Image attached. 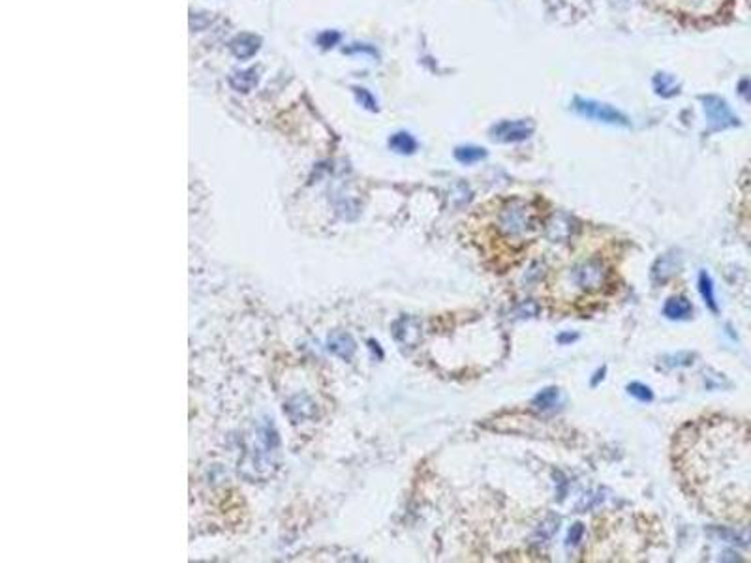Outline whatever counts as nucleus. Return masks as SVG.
<instances>
[{"mask_svg": "<svg viewBox=\"0 0 751 563\" xmlns=\"http://www.w3.org/2000/svg\"><path fill=\"white\" fill-rule=\"evenodd\" d=\"M259 44H261V40H259L258 36H254V34H240V36H237V38L231 42V51H233L239 58H248L252 57L254 53L259 49Z\"/></svg>", "mask_w": 751, "mask_h": 563, "instance_id": "nucleus-9", "label": "nucleus"}, {"mask_svg": "<svg viewBox=\"0 0 751 563\" xmlns=\"http://www.w3.org/2000/svg\"><path fill=\"white\" fill-rule=\"evenodd\" d=\"M740 89H748V90H740V92H742V94H744L745 98H748V100H751V79H748V81L742 83V87H740Z\"/></svg>", "mask_w": 751, "mask_h": 563, "instance_id": "nucleus-24", "label": "nucleus"}, {"mask_svg": "<svg viewBox=\"0 0 751 563\" xmlns=\"http://www.w3.org/2000/svg\"><path fill=\"white\" fill-rule=\"evenodd\" d=\"M329 349L333 353L344 357V359H349L355 351V344L347 335H336L329 340Z\"/></svg>", "mask_w": 751, "mask_h": 563, "instance_id": "nucleus-13", "label": "nucleus"}, {"mask_svg": "<svg viewBox=\"0 0 751 563\" xmlns=\"http://www.w3.org/2000/svg\"><path fill=\"white\" fill-rule=\"evenodd\" d=\"M582 533H584V526H582V524H575L573 528H571V532H569V535H568V544H569V546H571V544H579V543H581Z\"/></svg>", "mask_w": 751, "mask_h": 563, "instance_id": "nucleus-21", "label": "nucleus"}, {"mask_svg": "<svg viewBox=\"0 0 751 563\" xmlns=\"http://www.w3.org/2000/svg\"><path fill=\"white\" fill-rule=\"evenodd\" d=\"M556 526H558V519H556V516H550V520H545L543 524L537 528V539H539V541H547V539L556 532Z\"/></svg>", "mask_w": 751, "mask_h": 563, "instance_id": "nucleus-19", "label": "nucleus"}, {"mask_svg": "<svg viewBox=\"0 0 751 563\" xmlns=\"http://www.w3.org/2000/svg\"><path fill=\"white\" fill-rule=\"evenodd\" d=\"M738 212L748 228H751V165L742 173L738 183Z\"/></svg>", "mask_w": 751, "mask_h": 563, "instance_id": "nucleus-8", "label": "nucleus"}, {"mask_svg": "<svg viewBox=\"0 0 751 563\" xmlns=\"http://www.w3.org/2000/svg\"><path fill=\"white\" fill-rule=\"evenodd\" d=\"M317 42H320L322 47H333L338 42V34L336 32H323L322 36L317 38Z\"/></svg>", "mask_w": 751, "mask_h": 563, "instance_id": "nucleus-22", "label": "nucleus"}, {"mask_svg": "<svg viewBox=\"0 0 751 563\" xmlns=\"http://www.w3.org/2000/svg\"><path fill=\"white\" fill-rule=\"evenodd\" d=\"M357 96H359V100H363V101H365V103H366V108H374V101H372V98H370V96L366 94V90H363V89H361V90H359V89H357Z\"/></svg>", "mask_w": 751, "mask_h": 563, "instance_id": "nucleus-23", "label": "nucleus"}, {"mask_svg": "<svg viewBox=\"0 0 751 563\" xmlns=\"http://www.w3.org/2000/svg\"><path fill=\"white\" fill-rule=\"evenodd\" d=\"M676 271H678V263L672 260V255H663L656 261V265L652 269V276H654L657 284H661V282H667Z\"/></svg>", "mask_w": 751, "mask_h": 563, "instance_id": "nucleus-11", "label": "nucleus"}, {"mask_svg": "<svg viewBox=\"0 0 751 563\" xmlns=\"http://www.w3.org/2000/svg\"><path fill=\"white\" fill-rule=\"evenodd\" d=\"M663 314L669 319H684L691 314V303L686 297H670L663 306Z\"/></svg>", "mask_w": 751, "mask_h": 563, "instance_id": "nucleus-10", "label": "nucleus"}, {"mask_svg": "<svg viewBox=\"0 0 751 563\" xmlns=\"http://www.w3.org/2000/svg\"><path fill=\"white\" fill-rule=\"evenodd\" d=\"M530 133H531V126L528 124V122L507 121V122H500L498 126H494L493 140L502 141V143H513V141L526 140Z\"/></svg>", "mask_w": 751, "mask_h": 563, "instance_id": "nucleus-7", "label": "nucleus"}, {"mask_svg": "<svg viewBox=\"0 0 751 563\" xmlns=\"http://www.w3.org/2000/svg\"><path fill=\"white\" fill-rule=\"evenodd\" d=\"M554 285L563 299L586 304L601 301L616 289V271L603 253L581 255L560 272Z\"/></svg>", "mask_w": 751, "mask_h": 563, "instance_id": "nucleus-3", "label": "nucleus"}, {"mask_svg": "<svg viewBox=\"0 0 751 563\" xmlns=\"http://www.w3.org/2000/svg\"><path fill=\"white\" fill-rule=\"evenodd\" d=\"M400 325L404 327V330H400L397 329L395 330V335H397V338L400 340V342H404V344H415L417 340H419V336H421V327H419V321L417 319H413V317H402L400 319Z\"/></svg>", "mask_w": 751, "mask_h": 563, "instance_id": "nucleus-12", "label": "nucleus"}, {"mask_svg": "<svg viewBox=\"0 0 751 563\" xmlns=\"http://www.w3.org/2000/svg\"><path fill=\"white\" fill-rule=\"evenodd\" d=\"M455 156L462 164H474V162H479V160L485 158L486 152L479 146H461V149L455 151Z\"/></svg>", "mask_w": 751, "mask_h": 563, "instance_id": "nucleus-15", "label": "nucleus"}, {"mask_svg": "<svg viewBox=\"0 0 751 563\" xmlns=\"http://www.w3.org/2000/svg\"><path fill=\"white\" fill-rule=\"evenodd\" d=\"M556 402H558V389L550 387V389H543L534 398V407L536 410H550V407H554Z\"/></svg>", "mask_w": 751, "mask_h": 563, "instance_id": "nucleus-16", "label": "nucleus"}, {"mask_svg": "<svg viewBox=\"0 0 751 563\" xmlns=\"http://www.w3.org/2000/svg\"><path fill=\"white\" fill-rule=\"evenodd\" d=\"M577 111L582 113L584 117H590V119H597V121L603 122H613V124H625V117L620 115L616 109H613L611 106H603V103H597V101H584L577 100Z\"/></svg>", "mask_w": 751, "mask_h": 563, "instance_id": "nucleus-6", "label": "nucleus"}, {"mask_svg": "<svg viewBox=\"0 0 751 563\" xmlns=\"http://www.w3.org/2000/svg\"><path fill=\"white\" fill-rule=\"evenodd\" d=\"M627 391H629L632 396L643 400V402H650V400L654 398V394H652L650 389H648V387H644L643 383H632V385L627 387Z\"/></svg>", "mask_w": 751, "mask_h": 563, "instance_id": "nucleus-20", "label": "nucleus"}, {"mask_svg": "<svg viewBox=\"0 0 751 563\" xmlns=\"http://www.w3.org/2000/svg\"><path fill=\"white\" fill-rule=\"evenodd\" d=\"M665 10L672 13H684V15H702V13H712L718 10L720 2L723 0H659Z\"/></svg>", "mask_w": 751, "mask_h": 563, "instance_id": "nucleus-5", "label": "nucleus"}, {"mask_svg": "<svg viewBox=\"0 0 751 563\" xmlns=\"http://www.w3.org/2000/svg\"><path fill=\"white\" fill-rule=\"evenodd\" d=\"M229 83H231V87H233L235 90H242V92H248V90L252 89L254 85L258 83V72H256V70L237 72V74H233V76H231Z\"/></svg>", "mask_w": 751, "mask_h": 563, "instance_id": "nucleus-14", "label": "nucleus"}, {"mask_svg": "<svg viewBox=\"0 0 751 563\" xmlns=\"http://www.w3.org/2000/svg\"><path fill=\"white\" fill-rule=\"evenodd\" d=\"M699 289H701V295L704 297V303L712 312H718V306H716V299H713V289H712V280L708 278L707 272H701L699 276Z\"/></svg>", "mask_w": 751, "mask_h": 563, "instance_id": "nucleus-18", "label": "nucleus"}, {"mask_svg": "<svg viewBox=\"0 0 751 563\" xmlns=\"http://www.w3.org/2000/svg\"><path fill=\"white\" fill-rule=\"evenodd\" d=\"M672 466L684 492L718 520L751 516V423L708 415L689 421L672 439Z\"/></svg>", "mask_w": 751, "mask_h": 563, "instance_id": "nucleus-1", "label": "nucleus"}, {"mask_svg": "<svg viewBox=\"0 0 751 563\" xmlns=\"http://www.w3.org/2000/svg\"><path fill=\"white\" fill-rule=\"evenodd\" d=\"M389 145L395 149V151L398 152H402V154H411V152L415 151V141H413V137H411L410 133H397V135H393L391 141H389Z\"/></svg>", "mask_w": 751, "mask_h": 563, "instance_id": "nucleus-17", "label": "nucleus"}, {"mask_svg": "<svg viewBox=\"0 0 751 563\" xmlns=\"http://www.w3.org/2000/svg\"><path fill=\"white\" fill-rule=\"evenodd\" d=\"M702 101H704V111H707L708 130L710 132H720V130L738 124L736 117L732 115V111L727 108V103L721 98L707 96V98H702Z\"/></svg>", "mask_w": 751, "mask_h": 563, "instance_id": "nucleus-4", "label": "nucleus"}, {"mask_svg": "<svg viewBox=\"0 0 751 563\" xmlns=\"http://www.w3.org/2000/svg\"><path fill=\"white\" fill-rule=\"evenodd\" d=\"M547 218L549 212L537 199L500 196L475 209L468 220V229L481 253L498 261L500 269H504L545 233Z\"/></svg>", "mask_w": 751, "mask_h": 563, "instance_id": "nucleus-2", "label": "nucleus"}]
</instances>
